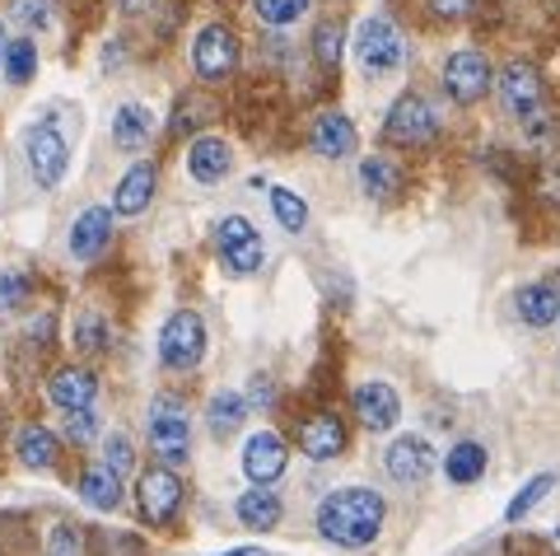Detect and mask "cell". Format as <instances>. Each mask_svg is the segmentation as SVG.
Here are the masks:
<instances>
[{"label": "cell", "instance_id": "obj_21", "mask_svg": "<svg viewBox=\"0 0 560 556\" xmlns=\"http://www.w3.org/2000/svg\"><path fill=\"white\" fill-rule=\"evenodd\" d=\"M518 318L528 323V327H551L560 318V290L551 281H533V286H523L518 290Z\"/></svg>", "mask_w": 560, "mask_h": 556}, {"label": "cell", "instance_id": "obj_39", "mask_svg": "<svg viewBox=\"0 0 560 556\" xmlns=\"http://www.w3.org/2000/svg\"><path fill=\"white\" fill-rule=\"evenodd\" d=\"M20 20L28 24V28H47V20H51V0H20Z\"/></svg>", "mask_w": 560, "mask_h": 556}, {"label": "cell", "instance_id": "obj_11", "mask_svg": "<svg viewBox=\"0 0 560 556\" xmlns=\"http://www.w3.org/2000/svg\"><path fill=\"white\" fill-rule=\"evenodd\" d=\"M495 84H500L504 108H510L518 121H533L541 113V76H537L533 61H510Z\"/></svg>", "mask_w": 560, "mask_h": 556}, {"label": "cell", "instance_id": "obj_8", "mask_svg": "<svg viewBox=\"0 0 560 556\" xmlns=\"http://www.w3.org/2000/svg\"><path fill=\"white\" fill-rule=\"evenodd\" d=\"M136 496H140V514H145L150 524L160 529V524H168V519L178 514V506H183V477L173 473L168 463H160V467H150V473H140Z\"/></svg>", "mask_w": 560, "mask_h": 556}, {"label": "cell", "instance_id": "obj_12", "mask_svg": "<svg viewBox=\"0 0 560 556\" xmlns=\"http://www.w3.org/2000/svg\"><path fill=\"white\" fill-rule=\"evenodd\" d=\"M285 467H290V449L276 430H257V436H248V444H243V473L253 477V486H271Z\"/></svg>", "mask_w": 560, "mask_h": 556}, {"label": "cell", "instance_id": "obj_13", "mask_svg": "<svg viewBox=\"0 0 560 556\" xmlns=\"http://www.w3.org/2000/svg\"><path fill=\"white\" fill-rule=\"evenodd\" d=\"M355 416L364 421V430H374V436H383V430H393L401 421V397L393 384H383V379H370V384L355 389Z\"/></svg>", "mask_w": 560, "mask_h": 556}, {"label": "cell", "instance_id": "obj_30", "mask_svg": "<svg viewBox=\"0 0 560 556\" xmlns=\"http://www.w3.org/2000/svg\"><path fill=\"white\" fill-rule=\"evenodd\" d=\"M341 51H346V28L337 20H327L313 28V57H318V66H327V71H337L341 66Z\"/></svg>", "mask_w": 560, "mask_h": 556}, {"label": "cell", "instance_id": "obj_9", "mask_svg": "<svg viewBox=\"0 0 560 556\" xmlns=\"http://www.w3.org/2000/svg\"><path fill=\"white\" fill-rule=\"evenodd\" d=\"M490 84H495V71H490V61L481 57V51L463 47L444 61V94L453 103H477Z\"/></svg>", "mask_w": 560, "mask_h": 556}, {"label": "cell", "instance_id": "obj_4", "mask_svg": "<svg viewBox=\"0 0 560 556\" xmlns=\"http://www.w3.org/2000/svg\"><path fill=\"white\" fill-rule=\"evenodd\" d=\"M206 356V323L197 309H178V314H168L164 327H160V360L168 370H197Z\"/></svg>", "mask_w": 560, "mask_h": 556}, {"label": "cell", "instance_id": "obj_37", "mask_svg": "<svg viewBox=\"0 0 560 556\" xmlns=\"http://www.w3.org/2000/svg\"><path fill=\"white\" fill-rule=\"evenodd\" d=\"M131 440L127 436H108V440H103V463H108L113 467V473H127V467H131Z\"/></svg>", "mask_w": 560, "mask_h": 556}, {"label": "cell", "instance_id": "obj_23", "mask_svg": "<svg viewBox=\"0 0 560 556\" xmlns=\"http://www.w3.org/2000/svg\"><path fill=\"white\" fill-rule=\"evenodd\" d=\"M51 393V403L66 407V412H75V407H94V397H98V379L90 370H61L57 379L47 384Z\"/></svg>", "mask_w": 560, "mask_h": 556}, {"label": "cell", "instance_id": "obj_26", "mask_svg": "<svg viewBox=\"0 0 560 556\" xmlns=\"http://www.w3.org/2000/svg\"><path fill=\"white\" fill-rule=\"evenodd\" d=\"M150 131H154V113L140 108V103H121L117 117H113V141L121 150H140L150 141Z\"/></svg>", "mask_w": 560, "mask_h": 556}, {"label": "cell", "instance_id": "obj_28", "mask_svg": "<svg viewBox=\"0 0 560 556\" xmlns=\"http://www.w3.org/2000/svg\"><path fill=\"white\" fill-rule=\"evenodd\" d=\"M360 187L370 197H393L397 187H401V173L393 160H383V154H370V160L360 164Z\"/></svg>", "mask_w": 560, "mask_h": 556}, {"label": "cell", "instance_id": "obj_44", "mask_svg": "<svg viewBox=\"0 0 560 556\" xmlns=\"http://www.w3.org/2000/svg\"><path fill=\"white\" fill-rule=\"evenodd\" d=\"M224 556H261L257 547H234V552H224Z\"/></svg>", "mask_w": 560, "mask_h": 556}, {"label": "cell", "instance_id": "obj_19", "mask_svg": "<svg viewBox=\"0 0 560 556\" xmlns=\"http://www.w3.org/2000/svg\"><path fill=\"white\" fill-rule=\"evenodd\" d=\"M300 449L313 463H331L346 449V426L337 416H313V421L300 430Z\"/></svg>", "mask_w": 560, "mask_h": 556}, {"label": "cell", "instance_id": "obj_3", "mask_svg": "<svg viewBox=\"0 0 560 556\" xmlns=\"http://www.w3.org/2000/svg\"><path fill=\"white\" fill-rule=\"evenodd\" d=\"M355 57L370 76H393L397 66L407 61V38H401V28L388 14H370V20H360V28H355Z\"/></svg>", "mask_w": 560, "mask_h": 556}, {"label": "cell", "instance_id": "obj_10", "mask_svg": "<svg viewBox=\"0 0 560 556\" xmlns=\"http://www.w3.org/2000/svg\"><path fill=\"white\" fill-rule=\"evenodd\" d=\"M191 66L201 80H224L238 66V38L230 24H206L191 43Z\"/></svg>", "mask_w": 560, "mask_h": 556}, {"label": "cell", "instance_id": "obj_7", "mask_svg": "<svg viewBox=\"0 0 560 556\" xmlns=\"http://www.w3.org/2000/svg\"><path fill=\"white\" fill-rule=\"evenodd\" d=\"M434 131H440V117H434V108L420 94H401L393 103L388 121H383V136H388L393 146L401 150H416V146H430Z\"/></svg>", "mask_w": 560, "mask_h": 556}, {"label": "cell", "instance_id": "obj_24", "mask_svg": "<svg viewBox=\"0 0 560 556\" xmlns=\"http://www.w3.org/2000/svg\"><path fill=\"white\" fill-rule=\"evenodd\" d=\"M234 514L243 529H276L280 514H285V506H280V496L267 491V486H257V491H243L234 500Z\"/></svg>", "mask_w": 560, "mask_h": 556}, {"label": "cell", "instance_id": "obj_38", "mask_svg": "<svg viewBox=\"0 0 560 556\" xmlns=\"http://www.w3.org/2000/svg\"><path fill=\"white\" fill-rule=\"evenodd\" d=\"M47 556H80V533L70 524H57L47 537Z\"/></svg>", "mask_w": 560, "mask_h": 556}, {"label": "cell", "instance_id": "obj_31", "mask_svg": "<svg viewBox=\"0 0 560 556\" xmlns=\"http://www.w3.org/2000/svg\"><path fill=\"white\" fill-rule=\"evenodd\" d=\"M551 486H556V477H551V473H537V477H533V482L523 486V491L510 500V506H504V519H510V524H518V519H528V514L541 506V500H547Z\"/></svg>", "mask_w": 560, "mask_h": 556}, {"label": "cell", "instance_id": "obj_45", "mask_svg": "<svg viewBox=\"0 0 560 556\" xmlns=\"http://www.w3.org/2000/svg\"><path fill=\"white\" fill-rule=\"evenodd\" d=\"M556 290H560V276H556Z\"/></svg>", "mask_w": 560, "mask_h": 556}, {"label": "cell", "instance_id": "obj_18", "mask_svg": "<svg viewBox=\"0 0 560 556\" xmlns=\"http://www.w3.org/2000/svg\"><path fill=\"white\" fill-rule=\"evenodd\" d=\"M355 146H360V136L346 113H323L313 121V150H318L323 160H346V154H355Z\"/></svg>", "mask_w": 560, "mask_h": 556}, {"label": "cell", "instance_id": "obj_32", "mask_svg": "<svg viewBox=\"0 0 560 556\" xmlns=\"http://www.w3.org/2000/svg\"><path fill=\"white\" fill-rule=\"evenodd\" d=\"M33 66H38V43L33 38H14L5 51V76L14 84H28L33 80Z\"/></svg>", "mask_w": 560, "mask_h": 556}, {"label": "cell", "instance_id": "obj_35", "mask_svg": "<svg viewBox=\"0 0 560 556\" xmlns=\"http://www.w3.org/2000/svg\"><path fill=\"white\" fill-rule=\"evenodd\" d=\"M103 337H108V327H103L98 314H80L75 318V346H80V351H98Z\"/></svg>", "mask_w": 560, "mask_h": 556}, {"label": "cell", "instance_id": "obj_22", "mask_svg": "<svg viewBox=\"0 0 560 556\" xmlns=\"http://www.w3.org/2000/svg\"><path fill=\"white\" fill-rule=\"evenodd\" d=\"M80 500H84L90 510H117V506H121V473H113L108 463L84 467V477H80Z\"/></svg>", "mask_w": 560, "mask_h": 556}, {"label": "cell", "instance_id": "obj_33", "mask_svg": "<svg viewBox=\"0 0 560 556\" xmlns=\"http://www.w3.org/2000/svg\"><path fill=\"white\" fill-rule=\"evenodd\" d=\"M304 10H308V0H253V14L261 24H271V28L294 24Z\"/></svg>", "mask_w": 560, "mask_h": 556}, {"label": "cell", "instance_id": "obj_42", "mask_svg": "<svg viewBox=\"0 0 560 556\" xmlns=\"http://www.w3.org/2000/svg\"><path fill=\"white\" fill-rule=\"evenodd\" d=\"M117 5H121V10H127V14H140V10H150V5H154V0H117Z\"/></svg>", "mask_w": 560, "mask_h": 556}, {"label": "cell", "instance_id": "obj_34", "mask_svg": "<svg viewBox=\"0 0 560 556\" xmlns=\"http://www.w3.org/2000/svg\"><path fill=\"white\" fill-rule=\"evenodd\" d=\"M28 300V276L24 271H0V309H20Z\"/></svg>", "mask_w": 560, "mask_h": 556}, {"label": "cell", "instance_id": "obj_29", "mask_svg": "<svg viewBox=\"0 0 560 556\" xmlns=\"http://www.w3.org/2000/svg\"><path fill=\"white\" fill-rule=\"evenodd\" d=\"M271 211L280 220V230H290V234H300L308 224V201L300 193H290V187H271Z\"/></svg>", "mask_w": 560, "mask_h": 556}, {"label": "cell", "instance_id": "obj_14", "mask_svg": "<svg viewBox=\"0 0 560 556\" xmlns=\"http://www.w3.org/2000/svg\"><path fill=\"white\" fill-rule=\"evenodd\" d=\"M383 463H388V477L393 482H425L430 473H434V449H430V440H420V436H401V440H393V449L383 454Z\"/></svg>", "mask_w": 560, "mask_h": 556}, {"label": "cell", "instance_id": "obj_40", "mask_svg": "<svg viewBox=\"0 0 560 556\" xmlns=\"http://www.w3.org/2000/svg\"><path fill=\"white\" fill-rule=\"evenodd\" d=\"M271 397H276L271 379H267V374H257V379H253V389H248V407H271Z\"/></svg>", "mask_w": 560, "mask_h": 556}, {"label": "cell", "instance_id": "obj_15", "mask_svg": "<svg viewBox=\"0 0 560 556\" xmlns=\"http://www.w3.org/2000/svg\"><path fill=\"white\" fill-rule=\"evenodd\" d=\"M108 239H113V211L108 206H90V211H80L75 224H70V257L90 263V257L103 253Z\"/></svg>", "mask_w": 560, "mask_h": 556}, {"label": "cell", "instance_id": "obj_20", "mask_svg": "<svg viewBox=\"0 0 560 556\" xmlns=\"http://www.w3.org/2000/svg\"><path fill=\"white\" fill-rule=\"evenodd\" d=\"M243 421H248V393H238V389H220L215 397H210V407H206V426H210V436H215V440H230Z\"/></svg>", "mask_w": 560, "mask_h": 556}, {"label": "cell", "instance_id": "obj_41", "mask_svg": "<svg viewBox=\"0 0 560 556\" xmlns=\"http://www.w3.org/2000/svg\"><path fill=\"white\" fill-rule=\"evenodd\" d=\"M471 0H430L434 14H444V20H458V14H467Z\"/></svg>", "mask_w": 560, "mask_h": 556}, {"label": "cell", "instance_id": "obj_36", "mask_svg": "<svg viewBox=\"0 0 560 556\" xmlns=\"http://www.w3.org/2000/svg\"><path fill=\"white\" fill-rule=\"evenodd\" d=\"M94 430H98L94 407H75V412L66 416V436L75 440V444H90V440H94Z\"/></svg>", "mask_w": 560, "mask_h": 556}, {"label": "cell", "instance_id": "obj_1", "mask_svg": "<svg viewBox=\"0 0 560 556\" xmlns=\"http://www.w3.org/2000/svg\"><path fill=\"white\" fill-rule=\"evenodd\" d=\"M383 514H388V506H383V496L370 491V486H341V491L323 496L318 506V533L323 543H337V547H370L378 529H383Z\"/></svg>", "mask_w": 560, "mask_h": 556}, {"label": "cell", "instance_id": "obj_25", "mask_svg": "<svg viewBox=\"0 0 560 556\" xmlns=\"http://www.w3.org/2000/svg\"><path fill=\"white\" fill-rule=\"evenodd\" d=\"M20 463L24 467H38V473H47V467H57V459H61V440L51 436L47 426H24L20 430Z\"/></svg>", "mask_w": 560, "mask_h": 556}, {"label": "cell", "instance_id": "obj_6", "mask_svg": "<svg viewBox=\"0 0 560 556\" xmlns=\"http://www.w3.org/2000/svg\"><path fill=\"white\" fill-rule=\"evenodd\" d=\"M215 248H220V263L230 267L234 276H253L261 267V257H267V248H261V234L253 230L248 216H224L215 224Z\"/></svg>", "mask_w": 560, "mask_h": 556}, {"label": "cell", "instance_id": "obj_5", "mask_svg": "<svg viewBox=\"0 0 560 556\" xmlns=\"http://www.w3.org/2000/svg\"><path fill=\"white\" fill-rule=\"evenodd\" d=\"M24 154H28V173H33V183L38 187H57L66 178L70 146H66V136L57 131V121H38V127H28Z\"/></svg>", "mask_w": 560, "mask_h": 556}, {"label": "cell", "instance_id": "obj_16", "mask_svg": "<svg viewBox=\"0 0 560 556\" xmlns=\"http://www.w3.org/2000/svg\"><path fill=\"white\" fill-rule=\"evenodd\" d=\"M230 169H234V150L224 136H197V141L187 146V173L197 183H220Z\"/></svg>", "mask_w": 560, "mask_h": 556}, {"label": "cell", "instance_id": "obj_17", "mask_svg": "<svg viewBox=\"0 0 560 556\" xmlns=\"http://www.w3.org/2000/svg\"><path fill=\"white\" fill-rule=\"evenodd\" d=\"M154 183H160V173H154L150 160L131 164L127 173H121L117 193H113V211H117V216H140V211L150 206V197H154Z\"/></svg>", "mask_w": 560, "mask_h": 556}, {"label": "cell", "instance_id": "obj_43", "mask_svg": "<svg viewBox=\"0 0 560 556\" xmlns=\"http://www.w3.org/2000/svg\"><path fill=\"white\" fill-rule=\"evenodd\" d=\"M5 51H10V38H5V24H0V71H5Z\"/></svg>", "mask_w": 560, "mask_h": 556}, {"label": "cell", "instance_id": "obj_2", "mask_svg": "<svg viewBox=\"0 0 560 556\" xmlns=\"http://www.w3.org/2000/svg\"><path fill=\"white\" fill-rule=\"evenodd\" d=\"M150 449L160 454V463L183 467L191 454V416L178 393H160L150 403Z\"/></svg>", "mask_w": 560, "mask_h": 556}, {"label": "cell", "instance_id": "obj_27", "mask_svg": "<svg viewBox=\"0 0 560 556\" xmlns=\"http://www.w3.org/2000/svg\"><path fill=\"white\" fill-rule=\"evenodd\" d=\"M486 449L477 444V440H463V444H453L448 449V459H444V473H448V482L453 486H471L481 473H486Z\"/></svg>", "mask_w": 560, "mask_h": 556}]
</instances>
